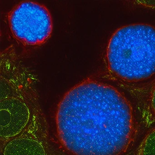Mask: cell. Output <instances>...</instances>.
I'll list each match as a JSON object with an SVG mask.
<instances>
[{"label": "cell", "mask_w": 155, "mask_h": 155, "mask_svg": "<svg viewBox=\"0 0 155 155\" xmlns=\"http://www.w3.org/2000/svg\"><path fill=\"white\" fill-rule=\"evenodd\" d=\"M3 155H46V152L38 140L31 138L19 137L6 145Z\"/></svg>", "instance_id": "cell-5"}, {"label": "cell", "mask_w": 155, "mask_h": 155, "mask_svg": "<svg viewBox=\"0 0 155 155\" xmlns=\"http://www.w3.org/2000/svg\"><path fill=\"white\" fill-rule=\"evenodd\" d=\"M30 113L26 104L17 100L1 102L0 133L2 137L11 138L19 134L28 125Z\"/></svg>", "instance_id": "cell-4"}, {"label": "cell", "mask_w": 155, "mask_h": 155, "mask_svg": "<svg viewBox=\"0 0 155 155\" xmlns=\"http://www.w3.org/2000/svg\"><path fill=\"white\" fill-rule=\"evenodd\" d=\"M9 22L16 37L31 45L44 42L52 30V20L48 10L34 2H23L17 5L10 15Z\"/></svg>", "instance_id": "cell-3"}, {"label": "cell", "mask_w": 155, "mask_h": 155, "mask_svg": "<svg viewBox=\"0 0 155 155\" xmlns=\"http://www.w3.org/2000/svg\"><path fill=\"white\" fill-rule=\"evenodd\" d=\"M59 137L75 155H120L133 133L132 108L117 89L94 81L72 88L56 117Z\"/></svg>", "instance_id": "cell-1"}, {"label": "cell", "mask_w": 155, "mask_h": 155, "mask_svg": "<svg viewBox=\"0 0 155 155\" xmlns=\"http://www.w3.org/2000/svg\"><path fill=\"white\" fill-rule=\"evenodd\" d=\"M139 155H155V128L142 141L140 147Z\"/></svg>", "instance_id": "cell-6"}, {"label": "cell", "mask_w": 155, "mask_h": 155, "mask_svg": "<svg viewBox=\"0 0 155 155\" xmlns=\"http://www.w3.org/2000/svg\"><path fill=\"white\" fill-rule=\"evenodd\" d=\"M107 60L110 71L123 80L148 78L155 74V28L145 24L120 28L110 40Z\"/></svg>", "instance_id": "cell-2"}, {"label": "cell", "mask_w": 155, "mask_h": 155, "mask_svg": "<svg viewBox=\"0 0 155 155\" xmlns=\"http://www.w3.org/2000/svg\"><path fill=\"white\" fill-rule=\"evenodd\" d=\"M150 101H151V108L155 115V86L151 93Z\"/></svg>", "instance_id": "cell-7"}]
</instances>
